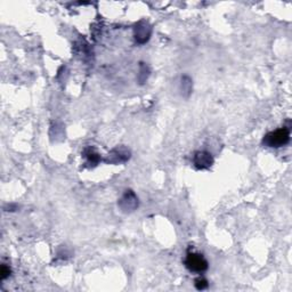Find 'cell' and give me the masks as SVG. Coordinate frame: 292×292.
I'll return each mask as SVG.
<instances>
[{
    "mask_svg": "<svg viewBox=\"0 0 292 292\" xmlns=\"http://www.w3.org/2000/svg\"><path fill=\"white\" fill-rule=\"evenodd\" d=\"M180 90H181V94L186 97H188L189 94L192 92V80L191 78L187 77V75H185V77L181 78Z\"/></svg>",
    "mask_w": 292,
    "mask_h": 292,
    "instance_id": "obj_9",
    "label": "cell"
},
{
    "mask_svg": "<svg viewBox=\"0 0 292 292\" xmlns=\"http://www.w3.org/2000/svg\"><path fill=\"white\" fill-rule=\"evenodd\" d=\"M83 156L89 167H95L101 161V155L97 153L96 150L92 149V147H87V149H84Z\"/></svg>",
    "mask_w": 292,
    "mask_h": 292,
    "instance_id": "obj_7",
    "label": "cell"
},
{
    "mask_svg": "<svg viewBox=\"0 0 292 292\" xmlns=\"http://www.w3.org/2000/svg\"><path fill=\"white\" fill-rule=\"evenodd\" d=\"M138 198L135 192L131 191V189H127L124 196L120 198L119 202H118V207L122 213L130 214L138 208Z\"/></svg>",
    "mask_w": 292,
    "mask_h": 292,
    "instance_id": "obj_3",
    "label": "cell"
},
{
    "mask_svg": "<svg viewBox=\"0 0 292 292\" xmlns=\"http://www.w3.org/2000/svg\"><path fill=\"white\" fill-rule=\"evenodd\" d=\"M193 163L198 169H209L214 164V158L211 153L207 151H198L194 153Z\"/></svg>",
    "mask_w": 292,
    "mask_h": 292,
    "instance_id": "obj_6",
    "label": "cell"
},
{
    "mask_svg": "<svg viewBox=\"0 0 292 292\" xmlns=\"http://www.w3.org/2000/svg\"><path fill=\"white\" fill-rule=\"evenodd\" d=\"M290 142V129L285 128H280L277 130L270 131V133L266 134L264 136V139H262V143L265 144L266 146L268 147H282L285 146L287 143Z\"/></svg>",
    "mask_w": 292,
    "mask_h": 292,
    "instance_id": "obj_1",
    "label": "cell"
},
{
    "mask_svg": "<svg viewBox=\"0 0 292 292\" xmlns=\"http://www.w3.org/2000/svg\"><path fill=\"white\" fill-rule=\"evenodd\" d=\"M185 266L194 273H203L209 267L208 261H207L206 258L201 253L198 252L187 253L185 259Z\"/></svg>",
    "mask_w": 292,
    "mask_h": 292,
    "instance_id": "obj_2",
    "label": "cell"
},
{
    "mask_svg": "<svg viewBox=\"0 0 292 292\" xmlns=\"http://www.w3.org/2000/svg\"><path fill=\"white\" fill-rule=\"evenodd\" d=\"M152 35V27L151 24L145 20L139 21L134 28V37L138 44L144 45L150 40Z\"/></svg>",
    "mask_w": 292,
    "mask_h": 292,
    "instance_id": "obj_4",
    "label": "cell"
},
{
    "mask_svg": "<svg viewBox=\"0 0 292 292\" xmlns=\"http://www.w3.org/2000/svg\"><path fill=\"white\" fill-rule=\"evenodd\" d=\"M194 285H196V287L198 290H206V289H208V286H209V283L208 281L206 280L205 277H198L196 278V281H194Z\"/></svg>",
    "mask_w": 292,
    "mask_h": 292,
    "instance_id": "obj_10",
    "label": "cell"
},
{
    "mask_svg": "<svg viewBox=\"0 0 292 292\" xmlns=\"http://www.w3.org/2000/svg\"><path fill=\"white\" fill-rule=\"evenodd\" d=\"M130 159V151L125 146H118L113 149L105 158V162L111 164L125 163Z\"/></svg>",
    "mask_w": 292,
    "mask_h": 292,
    "instance_id": "obj_5",
    "label": "cell"
},
{
    "mask_svg": "<svg viewBox=\"0 0 292 292\" xmlns=\"http://www.w3.org/2000/svg\"><path fill=\"white\" fill-rule=\"evenodd\" d=\"M11 275V268L7 265H3L0 268V277L2 280H6V278Z\"/></svg>",
    "mask_w": 292,
    "mask_h": 292,
    "instance_id": "obj_11",
    "label": "cell"
},
{
    "mask_svg": "<svg viewBox=\"0 0 292 292\" xmlns=\"http://www.w3.org/2000/svg\"><path fill=\"white\" fill-rule=\"evenodd\" d=\"M150 73H151V70H150V67L147 66L145 63H141L139 64V73H138V82L143 84V83H145L146 82V80L147 78L150 77Z\"/></svg>",
    "mask_w": 292,
    "mask_h": 292,
    "instance_id": "obj_8",
    "label": "cell"
}]
</instances>
